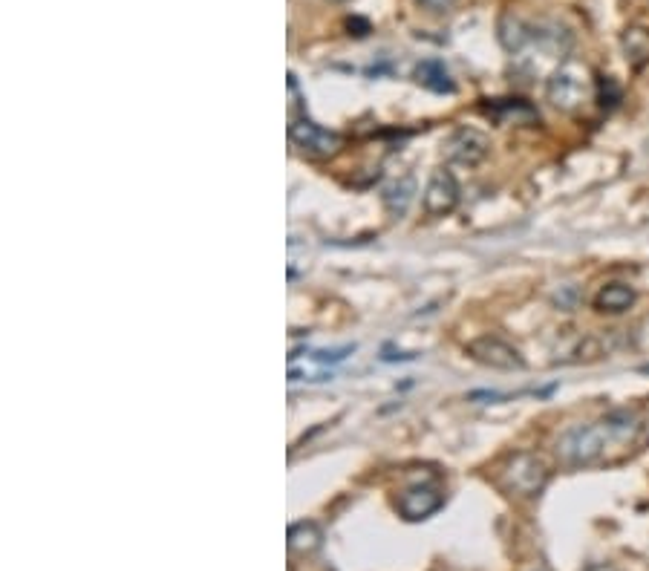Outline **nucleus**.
<instances>
[{"instance_id":"nucleus-1","label":"nucleus","mask_w":649,"mask_h":571,"mask_svg":"<svg viewBox=\"0 0 649 571\" xmlns=\"http://www.w3.org/2000/svg\"><path fill=\"white\" fill-rule=\"evenodd\" d=\"M641 430V419L632 410H615L592 424H575L560 433L557 459L569 468H586L606 456L609 447L629 445Z\"/></svg>"},{"instance_id":"nucleus-2","label":"nucleus","mask_w":649,"mask_h":571,"mask_svg":"<svg viewBox=\"0 0 649 571\" xmlns=\"http://www.w3.org/2000/svg\"><path fill=\"white\" fill-rule=\"evenodd\" d=\"M549 476V462L540 453L520 450V453L508 456V462L502 465L500 485L511 497L531 499L537 497V494H543V488L549 485Z\"/></svg>"},{"instance_id":"nucleus-3","label":"nucleus","mask_w":649,"mask_h":571,"mask_svg":"<svg viewBox=\"0 0 649 571\" xmlns=\"http://www.w3.org/2000/svg\"><path fill=\"white\" fill-rule=\"evenodd\" d=\"M592 93H595V81L589 78V70L577 61L560 64L546 81V99L551 101V107H557L563 113L580 110Z\"/></svg>"},{"instance_id":"nucleus-4","label":"nucleus","mask_w":649,"mask_h":571,"mask_svg":"<svg viewBox=\"0 0 649 571\" xmlns=\"http://www.w3.org/2000/svg\"><path fill=\"white\" fill-rule=\"evenodd\" d=\"M289 139H292V145H295L300 153H306V156H312V159H329V156H335L338 150L344 148V139H341L335 130H326V127L315 125V122H309L306 116H303V119L292 116V122H289Z\"/></svg>"},{"instance_id":"nucleus-5","label":"nucleus","mask_w":649,"mask_h":571,"mask_svg":"<svg viewBox=\"0 0 649 571\" xmlns=\"http://www.w3.org/2000/svg\"><path fill=\"white\" fill-rule=\"evenodd\" d=\"M468 355L491 367V370H502V373H514V370H525V358L520 349L511 347L508 341H502L497 335H482L468 344Z\"/></svg>"},{"instance_id":"nucleus-6","label":"nucleus","mask_w":649,"mask_h":571,"mask_svg":"<svg viewBox=\"0 0 649 571\" xmlns=\"http://www.w3.org/2000/svg\"><path fill=\"white\" fill-rule=\"evenodd\" d=\"M399 514L407 522H419L433 517L442 505H445V494L436 482H419V485H410L399 494Z\"/></svg>"},{"instance_id":"nucleus-7","label":"nucleus","mask_w":649,"mask_h":571,"mask_svg":"<svg viewBox=\"0 0 649 571\" xmlns=\"http://www.w3.org/2000/svg\"><path fill=\"white\" fill-rule=\"evenodd\" d=\"M491 150V142L485 133H479L474 127H456L445 139V156L453 165H465V168H476Z\"/></svg>"},{"instance_id":"nucleus-8","label":"nucleus","mask_w":649,"mask_h":571,"mask_svg":"<svg viewBox=\"0 0 649 571\" xmlns=\"http://www.w3.org/2000/svg\"><path fill=\"white\" fill-rule=\"evenodd\" d=\"M422 205L430 217H448L453 208L459 205V182L450 171H433L430 182H427L425 194H422Z\"/></svg>"},{"instance_id":"nucleus-9","label":"nucleus","mask_w":649,"mask_h":571,"mask_svg":"<svg viewBox=\"0 0 649 571\" xmlns=\"http://www.w3.org/2000/svg\"><path fill=\"white\" fill-rule=\"evenodd\" d=\"M286 546L295 557H312L315 551H321V546H324V531H321V525L309 520L292 522L289 534H286Z\"/></svg>"},{"instance_id":"nucleus-10","label":"nucleus","mask_w":649,"mask_h":571,"mask_svg":"<svg viewBox=\"0 0 649 571\" xmlns=\"http://www.w3.org/2000/svg\"><path fill=\"white\" fill-rule=\"evenodd\" d=\"M485 110H488V116H494L500 125H534V122L540 119L537 110L523 99H500L494 101V104H488Z\"/></svg>"},{"instance_id":"nucleus-11","label":"nucleus","mask_w":649,"mask_h":571,"mask_svg":"<svg viewBox=\"0 0 649 571\" xmlns=\"http://www.w3.org/2000/svg\"><path fill=\"white\" fill-rule=\"evenodd\" d=\"M632 303H635V289L626 283H606L595 295V309L606 315H621L626 309H632Z\"/></svg>"},{"instance_id":"nucleus-12","label":"nucleus","mask_w":649,"mask_h":571,"mask_svg":"<svg viewBox=\"0 0 649 571\" xmlns=\"http://www.w3.org/2000/svg\"><path fill=\"white\" fill-rule=\"evenodd\" d=\"M413 194H416V179H413V176H401L399 182L387 185V188H384V205H387V211H390L393 217H401V214L410 208Z\"/></svg>"},{"instance_id":"nucleus-13","label":"nucleus","mask_w":649,"mask_h":571,"mask_svg":"<svg viewBox=\"0 0 649 571\" xmlns=\"http://www.w3.org/2000/svg\"><path fill=\"white\" fill-rule=\"evenodd\" d=\"M416 81L433 93H453V78L439 61H422L416 67Z\"/></svg>"},{"instance_id":"nucleus-14","label":"nucleus","mask_w":649,"mask_h":571,"mask_svg":"<svg viewBox=\"0 0 649 571\" xmlns=\"http://www.w3.org/2000/svg\"><path fill=\"white\" fill-rule=\"evenodd\" d=\"M624 50H626V58H629L635 67H641L644 61H649V32L647 29H626Z\"/></svg>"},{"instance_id":"nucleus-15","label":"nucleus","mask_w":649,"mask_h":571,"mask_svg":"<svg viewBox=\"0 0 649 571\" xmlns=\"http://www.w3.org/2000/svg\"><path fill=\"white\" fill-rule=\"evenodd\" d=\"M419 6H425L427 12H436V15H445L456 6V0H416Z\"/></svg>"},{"instance_id":"nucleus-16","label":"nucleus","mask_w":649,"mask_h":571,"mask_svg":"<svg viewBox=\"0 0 649 571\" xmlns=\"http://www.w3.org/2000/svg\"><path fill=\"white\" fill-rule=\"evenodd\" d=\"M583 571H621L615 563H589Z\"/></svg>"}]
</instances>
